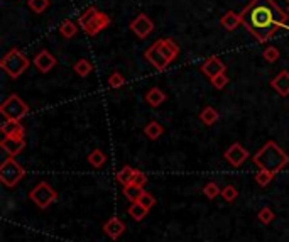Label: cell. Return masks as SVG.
<instances>
[{
    "label": "cell",
    "mask_w": 289,
    "mask_h": 242,
    "mask_svg": "<svg viewBox=\"0 0 289 242\" xmlns=\"http://www.w3.org/2000/svg\"><path fill=\"white\" fill-rule=\"evenodd\" d=\"M124 195L129 202H132V203L139 202L141 200V197L144 195V186H137V185L130 183V185L124 186Z\"/></svg>",
    "instance_id": "obj_20"
},
{
    "label": "cell",
    "mask_w": 289,
    "mask_h": 242,
    "mask_svg": "<svg viewBox=\"0 0 289 242\" xmlns=\"http://www.w3.org/2000/svg\"><path fill=\"white\" fill-rule=\"evenodd\" d=\"M134 171L135 169H132L130 166H124L120 169V171L117 173V181L118 183H122L124 186L130 185L132 183V178H134Z\"/></svg>",
    "instance_id": "obj_25"
},
{
    "label": "cell",
    "mask_w": 289,
    "mask_h": 242,
    "mask_svg": "<svg viewBox=\"0 0 289 242\" xmlns=\"http://www.w3.org/2000/svg\"><path fill=\"white\" fill-rule=\"evenodd\" d=\"M139 202H141V203H142V205H144V207H146V209H149V210H151V209H152V207H154V205H156V198H154V197H152V195H151V193H147V192H144V195H142V197H141V200H139Z\"/></svg>",
    "instance_id": "obj_36"
},
{
    "label": "cell",
    "mask_w": 289,
    "mask_h": 242,
    "mask_svg": "<svg viewBox=\"0 0 289 242\" xmlns=\"http://www.w3.org/2000/svg\"><path fill=\"white\" fill-rule=\"evenodd\" d=\"M127 212H129V215L135 220V222H141V220L149 214V209H146L141 202H134L132 205L129 207V210Z\"/></svg>",
    "instance_id": "obj_22"
},
{
    "label": "cell",
    "mask_w": 289,
    "mask_h": 242,
    "mask_svg": "<svg viewBox=\"0 0 289 242\" xmlns=\"http://www.w3.org/2000/svg\"><path fill=\"white\" fill-rule=\"evenodd\" d=\"M130 29H132V32L135 36L144 39V37H147L149 34L154 31V22H152L146 14H139L132 22H130Z\"/></svg>",
    "instance_id": "obj_9"
},
{
    "label": "cell",
    "mask_w": 289,
    "mask_h": 242,
    "mask_svg": "<svg viewBox=\"0 0 289 242\" xmlns=\"http://www.w3.org/2000/svg\"><path fill=\"white\" fill-rule=\"evenodd\" d=\"M257 219L261 220L262 224H271L274 220V212L269 209V207H264V209H261V212L257 214Z\"/></svg>",
    "instance_id": "obj_31"
},
{
    "label": "cell",
    "mask_w": 289,
    "mask_h": 242,
    "mask_svg": "<svg viewBox=\"0 0 289 242\" xmlns=\"http://www.w3.org/2000/svg\"><path fill=\"white\" fill-rule=\"evenodd\" d=\"M199 121L203 122L205 125H213L216 121H218V112L213 107H206L201 110L199 114Z\"/></svg>",
    "instance_id": "obj_23"
},
{
    "label": "cell",
    "mask_w": 289,
    "mask_h": 242,
    "mask_svg": "<svg viewBox=\"0 0 289 242\" xmlns=\"http://www.w3.org/2000/svg\"><path fill=\"white\" fill-rule=\"evenodd\" d=\"M146 100L151 107H159V105L166 100V93L161 90V88L154 87L146 93Z\"/></svg>",
    "instance_id": "obj_19"
},
{
    "label": "cell",
    "mask_w": 289,
    "mask_h": 242,
    "mask_svg": "<svg viewBox=\"0 0 289 242\" xmlns=\"http://www.w3.org/2000/svg\"><path fill=\"white\" fill-rule=\"evenodd\" d=\"M223 158L227 159V163H230L233 168H239L249 159V151L245 149L242 144L235 142V144H232L227 151H225Z\"/></svg>",
    "instance_id": "obj_8"
},
{
    "label": "cell",
    "mask_w": 289,
    "mask_h": 242,
    "mask_svg": "<svg viewBox=\"0 0 289 242\" xmlns=\"http://www.w3.org/2000/svg\"><path fill=\"white\" fill-rule=\"evenodd\" d=\"M125 83V78L122 76L118 71H115V73H112L108 76V87H112V88H120L122 85Z\"/></svg>",
    "instance_id": "obj_33"
},
{
    "label": "cell",
    "mask_w": 289,
    "mask_h": 242,
    "mask_svg": "<svg viewBox=\"0 0 289 242\" xmlns=\"http://www.w3.org/2000/svg\"><path fill=\"white\" fill-rule=\"evenodd\" d=\"M24 125L19 121H7L2 124V134L5 137H24Z\"/></svg>",
    "instance_id": "obj_17"
},
{
    "label": "cell",
    "mask_w": 289,
    "mask_h": 242,
    "mask_svg": "<svg viewBox=\"0 0 289 242\" xmlns=\"http://www.w3.org/2000/svg\"><path fill=\"white\" fill-rule=\"evenodd\" d=\"M132 183L137 185V186H144L147 183V176L144 175L142 171H139V169H135L134 171V178H132Z\"/></svg>",
    "instance_id": "obj_37"
},
{
    "label": "cell",
    "mask_w": 289,
    "mask_h": 242,
    "mask_svg": "<svg viewBox=\"0 0 289 242\" xmlns=\"http://www.w3.org/2000/svg\"><path fill=\"white\" fill-rule=\"evenodd\" d=\"M222 197H223L225 202H230L232 203L237 197H239V192H237L235 186L228 185V186H225V188L222 190Z\"/></svg>",
    "instance_id": "obj_32"
},
{
    "label": "cell",
    "mask_w": 289,
    "mask_h": 242,
    "mask_svg": "<svg viewBox=\"0 0 289 242\" xmlns=\"http://www.w3.org/2000/svg\"><path fill=\"white\" fill-rule=\"evenodd\" d=\"M29 197H31V200L36 203L39 209H48L51 203H54L58 200L56 190H54L49 183H46V181H41L39 185L34 186L31 190V193H29Z\"/></svg>",
    "instance_id": "obj_7"
},
{
    "label": "cell",
    "mask_w": 289,
    "mask_h": 242,
    "mask_svg": "<svg viewBox=\"0 0 289 242\" xmlns=\"http://www.w3.org/2000/svg\"><path fill=\"white\" fill-rule=\"evenodd\" d=\"M220 22H222V25L227 29V31H233V29H237L242 24V17H240V14H237V12L228 10L227 14L222 17Z\"/></svg>",
    "instance_id": "obj_18"
},
{
    "label": "cell",
    "mask_w": 289,
    "mask_h": 242,
    "mask_svg": "<svg viewBox=\"0 0 289 242\" xmlns=\"http://www.w3.org/2000/svg\"><path fill=\"white\" fill-rule=\"evenodd\" d=\"M59 32L63 34L65 37H75L76 32H78V27H76V24L73 20H65V22L61 24V27H59Z\"/></svg>",
    "instance_id": "obj_27"
},
{
    "label": "cell",
    "mask_w": 289,
    "mask_h": 242,
    "mask_svg": "<svg viewBox=\"0 0 289 242\" xmlns=\"http://www.w3.org/2000/svg\"><path fill=\"white\" fill-rule=\"evenodd\" d=\"M271 85H273V88L281 97H288L289 95V71L283 70L281 73L271 82Z\"/></svg>",
    "instance_id": "obj_16"
},
{
    "label": "cell",
    "mask_w": 289,
    "mask_h": 242,
    "mask_svg": "<svg viewBox=\"0 0 289 242\" xmlns=\"http://www.w3.org/2000/svg\"><path fill=\"white\" fill-rule=\"evenodd\" d=\"M201 71L208 76V78L211 80L216 75L225 73V65L222 63V59H220V58L211 56V58H208L206 61L201 65Z\"/></svg>",
    "instance_id": "obj_14"
},
{
    "label": "cell",
    "mask_w": 289,
    "mask_h": 242,
    "mask_svg": "<svg viewBox=\"0 0 289 242\" xmlns=\"http://www.w3.org/2000/svg\"><path fill=\"white\" fill-rule=\"evenodd\" d=\"M273 178H274V175L271 171H266V169H259L257 175H256V181H257V185L266 186V185H269L271 181H273Z\"/></svg>",
    "instance_id": "obj_29"
},
{
    "label": "cell",
    "mask_w": 289,
    "mask_h": 242,
    "mask_svg": "<svg viewBox=\"0 0 289 242\" xmlns=\"http://www.w3.org/2000/svg\"><path fill=\"white\" fill-rule=\"evenodd\" d=\"M254 163L259 169H266L276 175L289 164V156L274 141H269L254 154Z\"/></svg>",
    "instance_id": "obj_2"
},
{
    "label": "cell",
    "mask_w": 289,
    "mask_h": 242,
    "mask_svg": "<svg viewBox=\"0 0 289 242\" xmlns=\"http://www.w3.org/2000/svg\"><path fill=\"white\" fill-rule=\"evenodd\" d=\"M154 46L164 54L166 58L169 59V61L176 59L178 54H180V46H178L173 39H157L154 42Z\"/></svg>",
    "instance_id": "obj_13"
},
{
    "label": "cell",
    "mask_w": 289,
    "mask_h": 242,
    "mask_svg": "<svg viewBox=\"0 0 289 242\" xmlns=\"http://www.w3.org/2000/svg\"><path fill=\"white\" fill-rule=\"evenodd\" d=\"M144 56H146V59L149 63H151L152 66L156 68V70H159V71H163V70H166V68L169 66V59L164 56L163 53H161L159 49L156 48L154 44L151 46V48L149 49H146V54H144Z\"/></svg>",
    "instance_id": "obj_11"
},
{
    "label": "cell",
    "mask_w": 289,
    "mask_h": 242,
    "mask_svg": "<svg viewBox=\"0 0 289 242\" xmlns=\"http://www.w3.org/2000/svg\"><path fill=\"white\" fill-rule=\"evenodd\" d=\"M24 175H25L24 168L14 158L5 159L2 163V166H0V181L5 186H8V188H14L24 178Z\"/></svg>",
    "instance_id": "obj_6"
},
{
    "label": "cell",
    "mask_w": 289,
    "mask_h": 242,
    "mask_svg": "<svg viewBox=\"0 0 289 242\" xmlns=\"http://www.w3.org/2000/svg\"><path fill=\"white\" fill-rule=\"evenodd\" d=\"M227 83H228V78L225 73H220V75H216L211 78V85H213L216 90H222V88H225V85Z\"/></svg>",
    "instance_id": "obj_34"
},
{
    "label": "cell",
    "mask_w": 289,
    "mask_h": 242,
    "mask_svg": "<svg viewBox=\"0 0 289 242\" xmlns=\"http://www.w3.org/2000/svg\"><path fill=\"white\" fill-rule=\"evenodd\" d=\"M124 231H125V224L117 217H112L108 222H105V226H103V232L113 241L118 239V237L124 234Z\"/></svg>",
    "instance_id": "obj_15"
},
{
    "label": "cell",
    "mask_w": 289,
    "mask_h": 242,
    "mask_svg": "<svg viewBox=\"0 0 289 242\" xmlns=\"http://www.w3.org/2000/svg\"><path fill=\"white\" fill-rule=\"evenodd\" d=\"M105 161H107V158H105V152L101 149H95L92 151L90 154H88V163L92 164L93 168H101L105 164Z\"/></svg>",
    "instance_id": "obj_24"
},
{
    "label": "cell",
    "mask_w": 289,
    "mask_h": 242,
    "mask_svg": "<svg viewBox=\"0 0 289 242\" xmlns=\"http://www.w3.org/2000/svg\"><path fill=\"white\" fill-rule=\"evenodd\" d=\"M34 66L41 71V73H49L54 66H56V58L49 53L48 49H41L34 58Z\"/></svg>",
    "instance_id": "obj_10"
},
{
    "label": "cell",
    "mask_w": 289,
    "mask_h": 242,
    "mask_svg": "<svg viewBox=\"0 0 289 242\" xmlns=\"http://www.w3.org/2000/svg\"><path fill=\"white\" fill-rule=\"evenodd\" d=\"M264 58H266V61H269V63L278 61V59H279V49L274 48V46H271V48H266Z\"/></svg>",
    "instance_id": "obj_35"
},
{
    "label": "cell",
    "mask_w": 289,
    "mask_h": 242,
    "mask_svg": "<svg viewBox=\"0 0 289 242\" xmlns=\"http://www.w3.org/2000/svg\"><path fill=\"white\" fill-rule=\"evenodd\" d=\"M29 7L36 14H42L49 7V0H29Z\"/></svg>",
    "instance_id": "obj_30"
},
{
    "label": "cell",
    "mask_w": 289,
    "mask_h": 242,
    "mask_svg": "<svg viewBox=\"0 0 289 242\" xmlns=\"http://www.w3.org/2000/svg\"><path fill=\"white\" fill-rule=\"evenodd\" d=\"M0 114L7 121H20V119H24L29 114V107L19 95H10L0 105Z\"/></svg>",
    "instance_id": "obj_5"
},
{
    "label": "cell",
    "mask_w": 289,
    "mask_h": 242,
    "mask_svg": "<svg viewBox=\"0 0 289 242\" xmlns=\"http://www.w3.org/2000/svg\"><path fill=\"white\" fill-rule=\"evenodd\" d=\"M203 193H205V197H206V198L213 200V198H216L220 193H222V190L218 188V185H216L215 181H210V183H206V185H205V188H203Z\"/></svg>",
    "instance_id": "obj_28"
},
{
    "label": "cell",
    "mask_w": 289,
    "mask_h": 242,
    "mask_svg": "<svg viewBox=\"0 0 289 242\" xmlns=\"http://www.w3.org/2000/svg\"><path fill=\"white\" fill-rule=\"evenodd\" d=\"M0 146H2V149L5 151L10 158H15V156H19L25 147V141H24V137H3Z\"/></svg>",
    "instance_id": "obj_12"
},
{
    "label": "cell",
    "mask_w": 289,
    "mask_h": 242,
    "mask_svg": "<svg viewBox=\"0 0 289 242\" xmlns=\"http://www.w3.org/2000/svg\"><path fill=\"white\" fill-rule=\"evenodd\" d=\"M240 17L244 27L262 44L269 41L288 20V14L274 0H252L242 10Z\"/></svg>",
    "instance_id": "obj_1"
},
{
    "label": "cell",
    "mask_w": 289,
    "mask_h": 242,
    "mask_svg": "<svg viewBox=\"0 0 289 242\" xmlns=\"http://www.w3.org/2000/svg\"><path fill=\"white\" fill-rule=\"evenodd\" d=\"M78 22L88 36H96V34L103 31L105 27H108L112 19H110L105 12L98 10L96 7H88L87 10L80 15Z\"/></svg>",
    "instance_id": "obj_3"
},
{
    "label": "cell",
    "mask_w": 289,
    "mask_h": 242,
    "mask_svg": "<svg viewBox=\"0 0 289 242\" xmlns=\"http://www.w3.org/2000/svg\"><path fill=\"white\" fill-rule=\"evenodd\" d=\"M288 3H289V0H288Z\"/></svg>",
    "instance_id": "obj_38"
},
{
    "label": "cell",
    "mask_w": 289,
    "mask_h": 242,
    "mask_svg": "<svg viewBox=\"0 0 289 242\" xmlns=\"http://www.w3.org/2000/svg\"><path fill=\"white\" fill-rule=\"evenodd\" d=\"M92 70H93V66H92V63L88 61V59H80V61H76V65H75V73L83 76V78L90 75Z\"/></svg>",
    "instance_id": "obj_26"
},
{
    "label": "cell",
    "mask_w": 289,
    "mask_h": 242,
    "mask_svg": "<svg viewBox=\"0 0 289 242\" xmlns=\"http://www.w3.org/2000/svg\"><path fill=\"white\" fill-rule=\"evenodd\" d=\"M164 132V129H163V125L159 124V122H156V121H152V122H149V124L144 127V134L147 135L151 141H156V139H159L161 135H163Z\"/></svg>",
    "instance_id": "obj_21"
},
{
    "label": "cell",
    "mask_w": 289,
    "mask_h": 242,
    "mask_svg": "<svg viewBox=\"0 0 289 242\" xmlns=\"http://www.w3.org/2000/svg\"><path fill=\"white\" fill-rule=\"evenodd\" d=\"M31 65L29 58L20 49H10L0 61V66L10 78H19Z\"/></svg>",
    "instance_id": "obj_4"
}]
</instances>
